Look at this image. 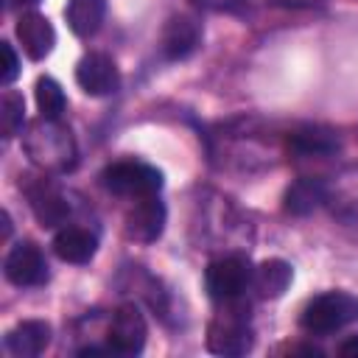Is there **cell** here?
Here are the masks:
<instances>
[{
  "label": "cell",
  "instance_id": "cell-1",
  "mask_svg": "<svg viewBox=\"0 0 358 358\" xmlns=\"http://www.w3.org/2000/svg\"><path fill=\"white\" fill-rule=\"evenodd\" d=\"M22 148L31 157V162L45 171H70L76 165V140L70 129L50 117H39L28 126Z\"/></svg>",
  "mask_w": 358,
  "mask_h": 358
},
{
  "label": "cell",
  "instance_id": "cell-2",
  "mask_svg": "<svg viewBox=\"0 0 358 358\" xmlns=\"http://www.w3.org/2000/svg\"><path fill=\"white\" fill-rule=\"evenodd\" d=\"M358 319V299L344 291H327L313 296L302 310V327L316 336H327L341 330L344 324Z\"/></svg>",
  "mask_w": 358,
  "mask_h": 358
},
{
  "label": "cell",
  "instance_id": "cell-3",
  "mask_svg": "<svg viewBox=\"0 0 358 358\" xmlns=\"http://www.w3.org/2000/svg\"><path fill=\"white\" fill-rule=\"evenodd\" d=\"M232 302H221L227 310L218 313L207 327V350L215 355H243L252 347V330L246 324V313L243 308H232Z\"/></svg>",
  "mask_w": 358,
  "mask_h": 358
},
{
  "label": "cell",
  "instance_id": "cell-4",
  "mask_svg": "<svg viewBox=\"0 0 358 358\" xmlns=\"http://www.w3.org/2000/svg\"><path fill=\"white\" fill-rule=\"evenodd\" d=\"M103 185L109 193L123 199L154 196L162 187V173L145 162H115L103 171Z\"/></svg>",
  "mask_w": 358,
  "mask_h": 358
},
{
  "label": "cell",
  "instance_id": "cell-5",
  "mask_svg": "<svg viewBox=\"0 0 358 358\" xmlns=\"http://www.w3.org/2000/svg\"><path fill=\"white\" fill-rule=\"evenodd\" d=\"M249 282H252V266H249V260H243L238 255L218 257L204 271V288H207L210 299H215V302L241 299V294L246 291Z\"/></svg>",
  "mask_w": 358,
  "mask_h": 358
},
{
  "label": "cell",
  "instance_id": "cell-6",
  "mask_svg": "<svg viewBox=\"0 0 358 358\" xmlns=\"http://www.w3.org/2000/svg\"><path fill=\"white\" fill-rule=\"evenodd\" d=\"M145 336H148V324L140 308L134 302L117 305L106 330V344L115 350V355H137L145 347Z\"/></svg>",
  "mask_w": 358,
  "mask_h": 358
},
{
  "label": "cell",
  "instance_id": "cell-7",
  "mask_svg": "<svg viewBox=\"0 0 358 358\" xmlns=\"http://www.w3.org/2000/svg\"><path fill=\"white\" fill-rule=\"evenodd\" d=\"M3 274L17 288H34V285H42L48 280V260L36 243L20 241L8 249L6 263H3Z\"/></svg>",
  "mask_w": 358,
  "mask_h": 358
},
{
  "label": "cell",
  "instance_id": "cell-8",
  "mask_svg": "<svg viewBox=\"0 0 358 358\" xmlns=\"http://www.w3.org/2000/svg\"><path fill=\"white\" fill-rule=\"evenodd\" d=\"M126 238L137 243H154L165 229V204L159 196H143L134 199V207L126 213Z\"/></svg>",
  "mask_w": 358,
  "mask_h": 358
},
{
  "label": "cell",
  "instance_id": "cell-9",
  "mask_svg": "<svg viewBox=\"0 0 358 358\" xmlns=\"http://www.w3.org/2000/svg\"><path fill=\"white\" fill-rule=\"evenodd\" d=\"M76 81L87 95H112L120 87V73L117 64L112 62V56L106 53H87L78 64H76Z\"/></svg>",
  "mask_w": 358,
  "mask_h": 358
},
{
  "label": "cell",
  "instance_id": "cell-10",
  "mask_svg": "<svg viewBox=\"0 0 358 358\" xmlns=\"http://www.w3.org/2000/svg\"><path fill=\"white\" fill-rule=\"evenodd\" d=\"M17 39L22 45V53L34 62L45 59L53 45H56V31L50 25V20L39 11H28L17 20Z\"/></svg>",
  "mask_w": 358,
  "mask_h": 358
},
{
  "label": "cell",
  "instance_id": "cell-11",
  "mask_svg": "<svg viewBox=\"0 0 358 358\" xmlns=\"http://www.w3.org/2000/svg\"><path fill=\"white\" fill-rule=\"evenodd\" d=\"M199 39H201V28H199L196 20H190L185 14L171 17L165 22V28H162V53L168 59H173V62L176 59H187L196 50Z\"/></svg>",
  "mask_w": 358,
  "mask_h": 358
},
{
  "label": "cell",
  "instance_id": "cell-12",
  "mask_svg": "<svg viewBox=\"0 0 358 358\" xmlns=\"http://www.w3.org/2000/svg\"><path fill=\"white\" fill-rule=\"evenodd\" d=\"M50 344V324L42 319L20 322L6 333V347L17 358H36Z\"/></svg>",
  "mask_w": 358,
  "mask_h": 358
},
{
  "label": "cell",
  "instance_id": "cell-13",
  "mask_svg": "<svg viewBox=\"0 0 358 358\" xmlns=\"http://www.w3.org/2000/svg\"><path fill=\"white\" fill-rule=\"evenodd\" d=\"M95 249H98L95 235H90L81 227H62L56 232V238H53V252L64 263H78V266L81 263H90L92 255H95Z\"/></svg>",
  "mask_w": 358,
  "mask_h": 358
},
{
  "label": "cell",
  "instance_id": "cell-14",
  "mask_svg": "<svg viewBox=\"0 0 358 358\" xmlns=\"http://www.w3.org/2000/svg\"><path fill=\"white\" fill-rule=\"evenodd\" d=\"M28 199H31V210H34L36 221H39L42 227H48V229L64 224L67 215H70V204L64 201V196H62L56 187L45 185V182L36 185V187H31V190H28Z\"/></svg>",
  "mask_w": 358,
  "mask_h": 358
},
{
  "label": "cell",
  "instance_id": "cell-15",
  "mask_svg": "<svg viewBox=\"0 0 358 358\" xmlns=\"http://www.w3.org/2000/svg\"><path fill=\"white\" fill-rule=\"evenodd\" d=\"M294 280V268L280 260V257H271V260H263L255 271H252V285L255 291L263 296V299H277L288 291Z\"/></svg>",
  "mask_w": 358,
  "mask_h": 358
},
{
  "label": "cell",
  "instance_id": "cell-16",
  "mask_svg": "<svg viewBox=\"0 0 358 358\" xmlns=\"http://www.w3.org/2000/svg\"><path fill=\"white\" fill-rule=\"evenodd\" d=\"M106 14V0H67L64 17L76 36H92Z\"/></svg>",
  "mask_w": 358,
  "mask_h": 358
},
{
  "label": "cell",
  "instance_id": "cell-17",
  "mask_svg": "<svg viewBox=\"0 0 358 358\" xmlns=\"http://www.w3.org/2000/svg\"><path fill=\"white\" fill-rule=\"evenodd\" d=\"M324 196L327 193H324V185L319 179H310V176L296 179L285 190V210L291 215H308V213H313L324 201Z\"/></svg>",
  "mask_w": 358,
  "mask_h": 358
},
{
  "label": "cell",
  "instance_id": "cell-18",
  "mask_svg": "<svg viewBox=\"0 0 358 358\" xmlns=\"http://www.w3.org/2000/svg\"><path fill=\"white\" fill-rule=\"evenodd\" d=\"M25 123V98L17 90H6L0 98V134L3 140H11L22 131Z\"/></svg>",
  "mask_w": 358,
  "mask_h": 358
},
{
  "label": "cell",
  "instance_id": "cell-19",
  "mask_svg": "<svg viewBox=\"0 0 358 358\" xmlns=\"http://www.w3.org/2000/svg\"><path fill=\"white\" fill-rule=\"evenodd\" d=\"M36 106L42 112V117H50V120H59V115L64 112L67 106V98H64V90L59 87V81H53L50 76H42L36 81Z\"/></svg>",
  "mask_w": 358,
  "mask_h": 358
},
{
  "label": "cell",
  "instance_id": "cell-20",
  "mask_svg": "<svg viewBox=\"0 0 358 358\" xmlns=\"http://www.w3.org/2000/svg\"><path fill=\"white\" fill-rule=\"evenodd\" d=\"M288 143H291V148H296L302 154H327V151H336L338 148V140L330 131H322V129L296 131V134H291Z\"/></svg>",
  "mask_w": 358,
  "mask_h": 358
},
{
  "label": "cell",
  "instance_id": "cell-21",
  "mask_svg": "<svg viewBox=\"0 0 358 358\" xmlns=\"http://www.w3.org/2000/svg\"><path fill=\"white\" fill-rule=\"evenodd\" d=\"M0 53H3V70H0V78H3V84L8 87V84L20 76V59H17L14 48H11V42H0Z\"/></svg>",
  "mask_w": 358,
  "mask_h": 358
},
{
  "label": "cell",
  "instance_id": "cell-22",
  "mask_svg": "<svg viewBox=\"0 0 358 358\" xmlns=\"http://www.w3.org/2000/svg\"><path fill=\"white\" fill-rule=\"evenodd\" d=\"M338 352L341 355H358V336H350L338 344Z\"/></svg>",
  "mask_w": 358,
  "mask_h": 358
},
{
  "label": "cell",
  "instance_id": "cell-23",
  "mask_svg": "<svg viewBox=\"0 0 358 358\" xmlns=\"http://www.w3.org/2000/svg\"><path fill=\"white\" fill-rule=\"evenodd\" d=\"M25 3H36V0H8V6H25Z\"/></svg>",
  "mask_w": 358,
  "mask_h": 358
}]
</instances>
